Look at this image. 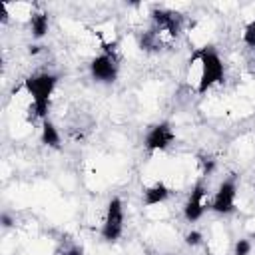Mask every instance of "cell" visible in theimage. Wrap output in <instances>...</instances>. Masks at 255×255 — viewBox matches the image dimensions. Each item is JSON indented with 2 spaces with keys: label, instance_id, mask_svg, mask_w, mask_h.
Wrapping results in <instances>:
<instances>
[{
  "label": "cell",
  "instance_id": "cell-1",
  "mask_svg": "<svg viewBox=\"0 0 255 255\" xmlns=\"http://www.w3.org/2000/svg\"><path fill=\"white\" fill-rule=\"evenodd\" d=\"M193 60L199 66V74H197V92L199 94H205L209 88L223 82L225 68H223V62H221L219 54L213 50V46L199 48L193 54Z\"/></svg>",
  "mask_w": 255,
  "mask_h": 255
},
{
  "label": "cell",
  "instance_id": "cell-2",
  "mask_svg": "<svg viewBox=\"0 0 255 255\" xmlns=\"http://www.w3.org/2000/svg\"><path fill=\"white\" fill-rule=\"evenodd\" d=\"M56 84H58V76L48 74V72L36 74V76H30L24 80V90L30 96L32 110L42 120H46V116H48V108H50V100H52Z\"/></svg>",
  "mask_w": 255,
  "mask_h": 255
},
{
  "label": "cell",
  "instance_id": "cell-3",
  "mask_svg": "<svg viewBox=\"0 0 255 255\" xmlns=\"http://www.w3.org/2000/svg\"><path fill=\"white\" fill-rule=\"evenodd\" d=\"M124 231V205L120 197H112L108 201V209H106V217L100 229V235L104 241H118L120 235Z\"/></svg>",
  "mask_w": 255,
  "mask_h": 255
},
{
  "label": "cell",
  "instance_id": "cell-4",
  "mask_svg": "<svg viewBox=\"0 0 255 255\" xmlns=\"http://www.w3.org/2000/svg\"><path fill=\"white\" fill-rule=\"evenodd\" d=\"M90 74L96 82H102V84L116 82V78H118V60H116V56L110 54V52H104V54L96 56L90 62Z\"/></svg>",
  "mask_w": 255,
  "mask_h": 255
},
{
  "label": "cell",
  "instance_id": "cell-5",
  "mask_svg": "<svg viewBox=\"0 0 255 255\" xmlns=\"http://www.w3.org/2000/svg\"><path fill=\"white\" fill-rule=\"evenodd\" d=\"M235 195H237V183L233 177L229 179H223L217 187V191L213 193V199L209 203V207L215 211V213H231L235 209Z\"/></svg>",
  "mask_w": 255,
  "mask_h": 255
},
{
  "label": "cell",
  "instance_id": "cell-6",
  "mask_svg": "<svg viewBox=\"0 0 255 255\" xmlns=\"http://www.w3.org/2000/svg\"><path fill=\"white\" fill-rule=\"evenodd\" d=\"M175 139V133H173V128L169 126V122H159L155 124L147 135H145V147L149 151H161V149H167Z\"/></svg>",
  "mask_w": 255,
  "mask_h": 255
},
{
  "label": "cell",
  "instance_id": "cell-7",
  "mask_svg": "<svg viewBox=\"0 0 255 255\" xmlns=\"http://www.w3.org/2000/svg\"><path fill=\"white\" fill-rule=\"evenodd\" d=\"M151 20L155 24V30L159 34H169L171 38H175L181 32V16L177 12L171 10H163V8H155L151 12Z\"/></svg>",
  "mask_w": 255,
  "mask_h": 255
},
{
  "label": "cell",
  "instance_id": "cell-8",
  "mask_svg": "<svg viewBox=\"0 0 255 255\" xmlns=\"http://www.w3.org/2000/svg\"><path fill=\"white\" fill-rule=\"evenodd\" d=\"M203 211H205V185L199 179L193 185V189H191V193H189V197L183 205V215L189 223H193L203 215Z\"/></svg>",
  "mask_w": 255,
  "mask_h": 255
},
{
  "label": "cell",
  "instance_id": "cell-9",
  "mask_svg": "<svg viewBox=\"0 0 255 255\" xmlns=\"http://www.w3.org/2000/svg\"><path fill=\"white\" fill-rule=\"evenodd\" d=\"M169 187L163 183V181H157V183H153V185H149L145 191H143V203L147 205V207H151V205H159V203H163L167 197H169Z\"/></svg>",
  "mask_w": 255,
  "mask_h": 255
},
{
  "label": "cell",
  "instance_id": "cell-10",
  "mask_svg": "<svg viewBox=\"0 0 255 255\" xmlns=\"http://www.w3.org/2000/svg\"><path fill=\"white\" fill-rule=\"evenodd\" d=\"M40 139H42V143L48 145V147H54V149L60 147V131H58V128H56L48 118L42 120V133H40Z\"/></svg>",
  "mask_w": 255,
  "mask_h": 255
},
{
  "label": "cell",
  "instance_id": "cell-11",
  "mask_svg": "<svg viewBox=\"0 0 255 255\" xmlns=\"http://www.w3.org/2000/svg\"><path fill=\"white\" fill-rule=\"evenodd\" d=\"M48 26H50L48 14H44V12H34V14L30 16V30H32V36H34V38L46 36Z\"/></svg>",
  "mask_w": 255,
  "mask_h": 255
},
{
  "label": "cell",
  "instance_id": "cell-12",
  "mask_svg": "<svg viewBox=\"0 0 255 255\" xmlns=\"http://www.w3.org/2000/svg\"><path fill=\"white\" fill-rule=\"evenodd\" d=\"M243 42L249 48H255V20L245 26V30H243Z\"/></svg>",
  "mask_w": 255,
  "mask_h": 255
},
{
  "label": "cell",
  "instance_id": "cell-13",
  "mask_svg": "<svg viewBox=\"0 0 255 255\" xmlns=\"http://www.w3.org/2000/svg\"><path fill=\"white\" fill-rule=\"evenodd\" d=\"M251 253V243L247 239H237L233 247V255H249Z\"/></svg>",
  "mask_w": 255,
  "mask_h": 255
},
{
  "label": "cell",
  "instance_id": "cell-14",
  "mask_svg": "<svg viewBox=\"0 0 255 255\" xmlns=\"http://www.w3.org/2000/svg\"><path fill=\"white\" fill-rule=\"evenodd\" d=\"M201 241H203V235H201L197 229H191V231L185 235V243H187V245H193V247H195V245H199Z\"/></svg>",
  "mask_w": 255,
  "mask_h": 255
},
{
  "label": "cell",
  "instance_id": "cell-15",
  "mask_svg": "<svg viewBox=\"0 0 255 255\" xmlns=\"http://www.w3.org/2000/svg\"><path fill=\"white\" fill-rule=\"evenodd\" d=\"M201 163H203V175H209L215 169V161L213 159H201Z\"/></svg>",
  "mask_w": 255,
  "mask_h": 255
},
{
  "label": "cell",
  "instance_id": "cell-16",
  "mask_svg": "<svg viewBox=\"0 0 255 255\" xmlns=\"http://www.w3.org/2000/svg\"><path fill=\"white\" fill-rule=\"evenodd\" d=\"M62 255H84V249L80 245H70L68 249H64Z\"/></svg>",
  "mask_w": 255,
  "mask_h": 255
},
{
  "label": "cell",
  "instance_id": "cell-17",
  "mask_svg": "<svg viewBox=\"0 0 255 255\" xmlns=\"http://www.w3.org/2000/svg\"><path fill=\"white\" fill-rule=\"evenodd\" d=\"M0 219H2V225H4V227H10V225H12V219H10V215H8V213H2V217H0Z\"/></svg>",
  "mask_w": 255,
  "mask_h": 255
},
{
  "label": "cell",
  "instance_id": "cell-18",
  "mask_svg": "<svg viewBox=\"0 0 255 255\" xmlns=\"http://www.w3.org/2000/svg\"><path fill=\"white\" fill-rule=\"evenodd\" d=\"M38 52H40V46H32L30 48V54H38Z\"/></svg>",
  "mask_w": 255,
  "mask_h": 255
}]
</instances>
